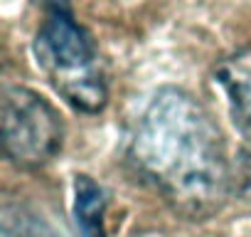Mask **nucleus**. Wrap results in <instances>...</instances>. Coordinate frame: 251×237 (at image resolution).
Masks as SVG:
<instances>
[{
    "instance_id": "nucleus-6",
    "label": "nucleus",
    "mask_w": 251,
    "mask_h": 237,
    "mask_svg": "<svg viewBox=\"0 0 251 237\" xmlns=\"http://www.w3.org/2000/svg\"><path fill=\"white\" fill-rule=\"evenodd\" d=\"M18 237H54L47 227H42V225H37V222H32L27 230H23V232H18Z\"/></svg>"
},
{
    "instance_id": "nucleus-5",
    "label": "nucleus",
    "mask_w": 251,
    "mask_h": 237,
    "mask_svg": "<svg viewBox=\"0 0 251 237\" xmlns=\"http://www.w3.org/2000/svg\"><path fill=\"white\" fill-rule=\"evenodd\" d=\"M106 207L108 198L91 176H76L74 180V217L81 237H106Z\"/></svg>"
},
{
    "instance_id": "nucleus-7",
    "label": "nucleus",
    "mask_w": 251,
    "mask_h": 237,
    "mask_svg": "<svg viewBox=\"0 0 251 237\" xmlns=\"http://www.w3.org/2000/svg\"><path fill=\"white\" fill-rule=\"evenodd\" d=\"M244 180L251 188V156H246V161H244Z\"/></svg>"
},
{
    "instance_id": "nucleus-1",
    "label": "nucleus",
    "mask_w": 251,
    "mask_h": 237,
    "mask_svg": "<svg viewBox=\"0 0 251 237\" xmlns=\"http://www.w3.org/2000/svg\"><path fill=\"white\" fill-rule=\"evenodd\" d=\"M128 158L170 210L192 222L222 212L231 195L224 136L204 104L180 87H163L148 101Z\"/></svg>"
},
{
    "instance_id": "nucleus-8",
    "label": "nucleus",
    "mask_w": 251,
    "mask_h": 237,
    "mask_svg": "<svg viewBox=\"0 0 251 237\" xmlns=\"http://www.w3.org/2000/svg\"><path fill=\"white\" fill-rule=\"evenodd\" d=\"M42 3L52 10V8H67V5H69V0H42Z\"/></svg>"
},
{
    "instance_id": "nucleus-4",
    "label": "nucleus",
    "mask_w": 251,
    "mask_h": 237,
    "mask_svg": "<svg viewBox=\"0 0 251 237\" xmlns=\"http://www.w3.org/2000/svg\"><path fill=\"white\" fill-rule=\"evenodd\" d=\"M214 77L226 96L234 126L251 144V45L222 59L214 69Z\"/></svg>"
},
{
    "instance_id": "nucleus-2",
    "label": "nucleus",
    "mask_w": 251,
    "mask_h": 237,
    "mask_svg": "<svg viewBox=\"0 0 251 237\" xmlns=\"http://www.w3.org/2000/svg\"><path fill=\"white\" fill-rule=\"evenodd\" d=\"M35 59L54 91L76 111L99 114L108 104V84L91 32L67 8H52L40 25Z\"/></svg>"
},
{
    "instance_id": "nucleus-3",
    "label": "nucleus",
    "mask_w": 251,
    "mask_h": 237,
    "mask_svg": "<svg viewBox=\"0 0 251 237\" xmlns=\"http://www.w3.org/2000/svg\"><path fill=\"white\" fill-rule=\"evenodd\" d=\"M64 144L62 114L35 89L8 84L3 89V148L25 171L47 166Z\"/></svg>"
}]
</instances>
